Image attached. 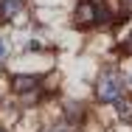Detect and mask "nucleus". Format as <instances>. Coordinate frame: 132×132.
<instances>
[{"label":"nucleus","instance_id":"9d476101","mask_svg":"<svg viewBox=\"0 0 132 132\" xmlns=\"http://www.w3.org/2000/svg\"><path fill=\"white\" fill-rule=\"evenodd\" d=\"M51 132H68V129H65V127H53Z\"/></svg>","mask_w":132,"mask_h":132},{"label":"nucleus","instance_id":"f257e3e1","mask_svg":"<svg viewBox=\"0 0 132 132\" xmlns=\"http://www.w3.org/2000/svg\"><path fill=\"white\" fill-rule=\"evenodd\" d=\"M107 20H110V9L96 3V0H81L76 6V26H81V28L98 26V23H107Z\"/></svg>","mask_w":132,"mask_h":132},{"label":"nucleus","instance_id":"20e7f679","mask_svg":"<svg viewBox=\"0 0 132 132\" xmlns=\"http://www.w3.org/2000/svg\"><path fill=\"white\" fill-rule=\"evenodd\" d=\"M20 11H23V0H3V3H0V23L14 20Z\"/></svg>","mask_w":132,"mask_h":132},{"label":"nucleus","instance_id":"6e6552de","mask_svg":"<svg viewBox=\"0 0 132 132\" xmlns=\"http://www.w3.org/2000/svg\"><path fill=\"white\" fill-rule=\"evenodd\" d=\"M6 53H9V45H6V39H0V62L6 59Z\"/></svg>","mask_w":132,"mask_h":132},{"label":"nucleus","instance_id":"f03ea898","mask_svg":"<svg viewBox=\"0 0 132 132\" xmlns=\"http://www.w3.org/2000/svg\"><path fill=\"white\" fill-rule=\"evenodd\" d=\"M121 90H124L121 76H118L115 70H107V73H101V79L96 84V98H98L101 104H115V101L121 98Z\"/></svg>","mask_w":132,"mask_h":132},{"label":"nucleus","instance_id":"0eeeda50","mask_svg":"<svg viewBox=\"0 0 132 132\" xmlns=\"http://www.w3.org/2000/svg\"><path fill=\"white\" fill-rule=\"evenodd\" d=\"M121 51L127 53V56H132V34H129V39H127V42L121 45Z\"/></svg>","mask_w":132,"mask_h":132},{"label":"nucleus","instance_id":"39448f33","mask_svg":"<svg viewBox=\"0 0 132 132\" xmlns=\"http://www.w3.org/2000/svg\"><path fill=\"white\" fill-rule=\"evenodd\" d=\"M65 118H68V124L79 127L81 121H84V107L76 104V101H68V104H65Z\"/></svg>","mask_w":132,"mask_h":132},{"label":"nucleus","instance_id":"1a4fd4ad","mask_svg":"<svg viewBox=\"0 0 132 132\" xmlns=\"http://www.w3.org/2000/svg\"><path fill=\"white\" fill-rule=\"evenodd\" d=\"M124 11H132V0H124Z\"/></svg>","mask_w":132,"mask_h":132},{"label":"nucleus","instance_id":"7ed1b4c3","mask_svg":"<svg viewBox=\"0 0 132 132\" xmlns=\"http://www.w3.org/2000/svg\"><path fill=\"white\" fill-rule=\"evenodd\" d=\"M42 84L39 76H31V73H17V76H11V90L14 93H31V90H37Z\"/></svg>","mask_w":132,"mask_h":132},{"label":"nucleus","instance_id":"423d86ee","mask_svg":"<svg viewBox=\"0 0 132 132\" xmlns=\"http://www.w3.org/2000/svg\"><path fill=\"white\" fill-rule=\"evenodd\" d=\"M115 110H118V118H121V121L132 124V101H129V98H124V96H121V98L115 101Z\"/></svg>","mask_w":132,"mask_h":132},{"label":"nucleus","instance_id":"9b49d317","mask_svg":"<svg viewBox=\"0 0 132 132\" xmlns=\"http://www.w3.org/2000/svg\"><path fill=\"white\" fill-rule=\"evenodd\" d=\"M0 132H6V129H3V127H0Z\"/></svg>","mask_w":132,"mask_h":132},{"label":"nucleus","instance_id":"f8f14e48","mask_svg":"<svg viewBox=\"0 0 132 132\" xmlns=\"http://www.w3.org/2000/svg\"><path fill=\"white\" fill-rule=\"evenodd\" d=\"M129 81H132V79H129Z\"/></svg>","mask_w":132,"mask_h":132}]
</instances>
